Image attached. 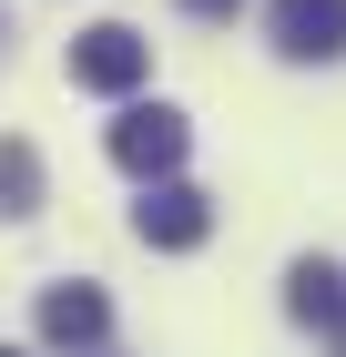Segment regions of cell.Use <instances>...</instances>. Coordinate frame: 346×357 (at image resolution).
Masks as SVG:
<instances>
[{
  "label": "cell",
  "instance_id": "obj_1",
  "mask_svg": "<svg viewBox=\"0 0 346 357\" xmlns=\"http://www.w3.org/2000/svg\"><path fill=\"white\" fill-rule=\"evenodd\" d=\"M143 72H153V41L123 31V21H92V31L72 41V82H81V92H133Z\"/></svg>",
  "mask_w": 346,
  "mask_h": 357
},
{
  "label": "cell",
  "instance_id": "obj_2",
  "mask_svg": "<svg viewBox=\"0 0 346 357\" xmlns=\"http://www.w3.org/2000/svg\"><path fill=\"white\" fill-rule=\"evenodd\" d=\"M184 143H194V123L173 102H133L123 123H112V164H123V174H173Z\"/></svg>",
  "mask_w": 346,
  "mask_h": 357
},
{
  "label": "cell",
  "instance_id": "obj_3",
  "mask_svg": "<svg viewBox=\"0 0 346 357\" xmlns=\"http://www.w3.org/2000/svg\"><path fill=\"white\" fill-rule=\"evenodd\" d=\"M133 235H143V245H163V255H184V245H204V235H214V194L173 184V174H153V194H143V204H133Z\"/></svg>",
  "mask_w": 346,
  "mask_h": 357
},
{
  "label": "cell",
  "instance_id": "obj_4",
  "mask_svg": "<svg viewBox=\"0 0 346 357\" xmlns=\"http://www.w3.org/2000/svg\"><path fill=\"white\" fill-rule=\"evenodd\" d=\"M275 52L285 61H336L346 52V0H275Z\"/></svg>",
  "mask_w": 346,
  "mask_h": 357
},
{
  "label": "cell",
  "instance_id": "obj_5",
  "mask_svg": "<svg viewBox=\"0 0 346 357\" xmlns=\"http://www.w3.org/2000/svg\"><path fill=\"white\" fill-rule=\"evenodd\" d=\"M41 337H52V347H102L112 337L102 286H52V296H41Z\"/></svg>",
  "mask_w": 346,
  "mask_h": 357
},
{
  "label": "cell",
  "instance_id": "obj_6",
  "mask_svg": "<svg viewBox=\"0 0 346 357\" xmlns=\"http://www.w3.org/2000/svg\"><path fill=\"white\" fill-rule=\"evenodd\" d=\"M285 306L306 317V327H346V275L326 266V255H306V266L285 275Z\"/></svg>",
  "mask_w": 346,
  "mask_h": 357
},
{
  "label": "cell",
  "instance_id": "obj_7",
  "mask_svg": "<svg viewBox=\"0 0 346 357\" xmlns=\"http://www.w3.org/2000/svg\"><path fill=\"white\" fill-rule=\"evenodd\" d=\"M0 215H41V153L21 133L0 143Z\"/></svg>",
  "mask_w": 346,
  "mask_h": 357
},
{
  "label": "cell",
  "instance_id": "obj_8",
  "mask_svg": "<svg viewBox=\"0 0 346 357\" xmlns=\"http://www.w3.org/2000/svg\"><path fill=\"white\" fill-rule=\"evenodd\" d=\"M184 10H204V21H235V10H244V0H184Z\"/></svg>",
  "mask_w": 346,
  "mask_h": 357
},
{
  "label": "cell",
  "instance_id": "obj_9",
  "mask_svg": "<svg viewBox=\"0 0 346 357\" xmlns=\"http://www.w3.org/2000/svg\"><path fill=\"white\" fill-rule=\"evenodd\" d=\"M0 357H21V347H0Z\"/></svg>",
  "mask_w": 346,
  "mask_h": 357
}]
</instances>
